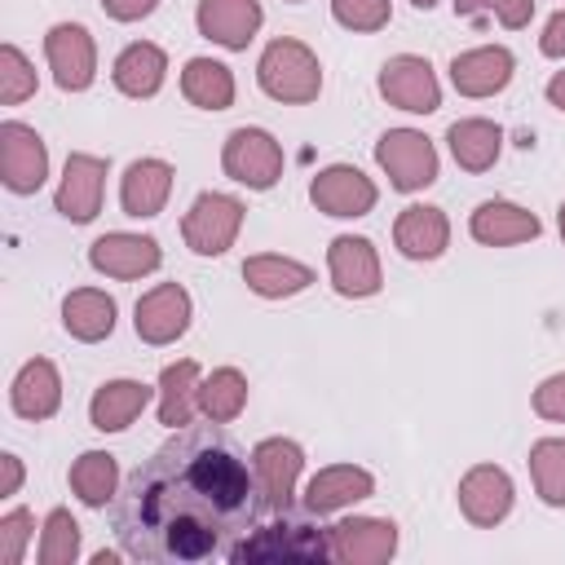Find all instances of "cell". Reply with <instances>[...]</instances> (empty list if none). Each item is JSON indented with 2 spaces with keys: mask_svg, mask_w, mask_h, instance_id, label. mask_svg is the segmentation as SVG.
I'll list each match as a JSON object with an SVG mask.
<instances>
[{
  "mask_svg": "<svg viewBox=\"0 0 565 565\" xmlns=\"http://www.w3.org/2000/svg\"><path fill=\"white\" fill-rule=\"evenodd\" d=\"M256 84L265 97H274L282 106H309L322 93V66L309 44L278 35L265 44V53L256 62Z\"/></svg>",
  "mask_w": 565,
  "mask_h": 565,
  "instance_id": "3",
  "label": "cell"
},
{
  "mask_svg": "<svg viewBox=\"0 0 565 565\" xmlns=\"http://www.w3.org/2000/svg\"><path fill=\"white\" fill-rule=\"evenodd\" d=\"M62 327L79 344H97L115 331V300L97 287H75L62 300Z\"/></svg>",
  "mask_w": 565,
  "mask_h": 565,
  "instance_id": "28",
  "label": "cell"
},
{
  "mask_svg": "<svg viewBox=\"0 0 565 565\" xmlns=\"http://www.w3.org/2000/svg\"><path fill=\"white\" fill-rule=\"evenodd\" d=\"M243 406H247V375L238 366H216L212 375L199 380V415H207L212 424L238 419Z\"/></svg>",
  "mask_w": 565,
  "mask_h": 565,
  "instance_id": "32",
  "label": "cell"
},
{
  "mask_svg": "<svg viewBox=\"0 0 565 565\" xmlns=\"http://www.w3.org/2000/svg\"><path fill=\"white\" fill-rule=\"evenodd\" d=\"M194 22H199L203 40L238 53L256 40V31L265 22V9H260V0H199Z\"/></svg>",
  "mask_w": 565,
  "mask_h": 565,
  "instance_id": "18",
  "label": "cell"
},
{
  "mask_svg": "<svg viewBox=\"0 0 565 565\" xmlns=\"http://www.w3.org/2000/svg\"><path fill=\"white\" fill-rule=\"evenodd\" d=\"M49 177V146L44 137L22 124V119H4L0 124V181L9 194H35Z\"/></svg>",
  "mask_w": 565,
  "mask_h": 565,
  "instance_id": "8",
  "label": "cell"
},
{
  "mask_svg": "<svg viewBox=\"0 0 565 565\" xmlns=\"http://www.w3.org/2000/svg\"><path fill=\"white\" fill-rule=\"evenodd\" d=\"M115 561H119L115 552H97V556H93V565H115Z\"/></svg>",
  "mask_w": 565,
  "mask_h": 565,
  "instance_id": "45",
  "label": "cell"
},
{
  "mask_svg": "<svg viewBox=\"0 0 565 565\" xmlns=\"http://www.w3.org/2000/svg\"><path fill=\"white\" fill-rule=\"evenodd\" d=\"M35 93V66L18 44H0V106H18Z\"/></svg>",
  "mask_w": 565,
  "mask_h": 565,
  "instance_id": "36",
  "label": "cell"
},
{
  "mask_svg": "<svg viewBox=\"0 0 565 565\" xmlns=\"http://www.w3.org/2000/svg\"><path fill=\"white\" fill-rule=\"evenodd\" d=\"M331 18L344 31H380V26H388L393 4L388 0H331Z\"/></svg>",
  "mask_w": 565,
  "mask_h": 565,
  "instance_id": "38",
  "label": "cell"
},
{
  "mask_svg": "<svg viewBox=\"0 0 565 565\" xmlns=\"http://www.w3.org/2000/svg\"><path fill=\"white\" fill-rule=\"evenodd\" d=\"M181 97L199 110H230L234 106V75L216 57H190L181 66Z\"/></svg>",
  "mask_w": 565,
  "mask_h": 565,
  "instance_id": "31",
  "label": "cell"
},
{
  "mask_svg": "<svg viewBox=\"0 0 565 565\" xmlns=\"http://www.w3.org/2000/svg\"><path fill=\"white\" fill-rule=\"evenodd\" d=\"M512 71H516V57L503 44H481V49H468V53L450 57V84L463 97H494V93H503L512 84Z\"/></svg>",
  "mask_w": 565,
  "mask_h": 565,
  "instance_id": "19",
  "label": "cell"
},
{
  "mask_svg": "<svg viewBox=\"0 0 565 565\" xmlns=\"http://www.w3.org/2000/svg\"><path fill=\"white\" fill-rule=\"evenodd\" d=\"M459 18H494L508 31H521L534 18V0H455Z\"/></svg>",
  "mask_w": 565,
  "mask_h": 565,
  "instance_id": "37",
  "label": "cell"
},
{
  "mask_svg": "<svg viewBox=\"0 0 565 565\" xmlns=\"http://www.w3.org/2000/svg\"><path fill=\"white\" fill-rule=\"evenodd\" d=\"M375 163L384 168L388 185L402 194L428 190L437 181V146L419 128H388L375 141Z\"/></svg>",
  "mask_w": 565,
  "mask_h": 565,
  "instance_id": "5",
  "label": "cell"
},
{
  "mask_svg": "<svg viewBox=\"0 0 565 565\" xmlns=\"http://www.w3.org/2000/svg\"><path fill=\"white\" fill-rule=\"evenodd\" d=\"M397 552V525L388 516H344L331 525V556L340 565H384Z\"/></svg>",
  "mask_w": 565,
  "mask_h": 565,
  "instance_id": "16",
  "label": "cell"
},
{
  "mask_svg": "<svg viewBox=\"0 0 565 565\" xmlns=\"http://www.w3.org/2000/svg\"><path fill=\"white\" fill-rule=\"evenodd\" d=\"M534 415L552 419V424H565V371L547 375L539 388H534Z\"/></svg>",
  "mask_w": 565,
  "mask_h": 565,
  "instance_id": "40",
  "label": "cell"
},
{
  "mask_svg": "<svg viewBox=\"0 0 565 565\" xmlns=\"http://www.w3.org/2000/svg\"><path fill=\"white\" fill-rule=\"evenodd\" d=\"M35 556H40V565H71V561L79 556V521H75L66 508H53V512L44 516Z\"/></svg>",
  "mask_w": 565,
  "mask_h": 565,
  "instance_id": "35",
  "label": "cell"
},
{
  "mask_svg": "<svg viewBox=\"0 0 565 565\" xmlns=\"http://www.w3.org/2000/svg\"><path fill=\"white\" fill-rule=\"evenodd\" d=\"M44 57L53 71V84L62 93H84L97 79V44L88 35V26L79 22H57L44 35Z\"/></svg>",
  "mask_w": 565,
  "mask_h": 565,
  "instance_id": "9",
  "label": "cell"
},
{
  "mask_svg": "<svg viewBox=\"0 0 565 565\" xmlns=\"http://www.w3.org/2000/svg\"><path fill=\"white\" fill-rule=\"evenodd\" d=\"M243 230V199L225 190H203L181 216V238L194 256H225Z\"/></svg>",
  "mask_w": 565,
  "mask_h": 565,
  "instance_id": "4",
  "label": "cell"
},
{
  "mask_svg": "<svg viewBox=\"0 0 565 565\" xmlns=\"http://www.w3.org/2000/svg\"><path fill=\"white\" fill-rule=\"evenodd\" d=\"M530 477L547 508H565V437H543L530 446Z\"/></svg>",
  "mask_w": 565,
  "mask_h": 565,
  "instance_id": "34",
  "label": "cell"
},
{
  "mask_svg": "<svg viewBox=\"0 0 565 565\" xmlns=\"http://www.w3.org/2000/svg\"><path fill=\"white\" fill-rule=\"evenodd\" d=\"M411 4H415V9H424V13H428V9H433V4H437V0H411Z\"/></svg>",
  "mask_w": 565,
  "mask_h": 565,
  "instance_id": "47",
  "label": "cell"
},
{
  "mask_svg": "<svg viewBox=\"0 0 565 565\" xmlns=\"http://www.w3.org/2000/svg\"><path fill=\"white\" fill-rule=\"evenodd\" d=\"M287 4H300V0H287Z\"/></svg>",
  "mask_w": 565,
  "mask_h": 565,
  "instance_id": "48",
  "label": "cell"
},
{
  "mask_svg": "<svg viewBox=\"0 0 565 565\" xmlns=\"http://www.w3.org/2000/svg\"><path fill=\"white\" fill-rule=\"evenodd\" d=\"M380 97L406 115H433L441 106V84L428 57L419 53H397L380 66Z\"/></svg>",
  "mask_w": 565,
  "mask_h": 565,
  "instance_id": "7",
  "label": "cell"
},
{
  "mask_svg": "<svg viewBox=\"0 0 565 565\" xmlns=\"http://www.w3.org/2000/svg\"><path fill=\"white\" fill-rule=\"evenodd\" d=\"M512 499H516L512 477H508L499 463H477V468H468V472L459 477V512H463L472 525H481V530L508 521Z\"/></svg>",
  "mask_w": 565,
  "mask_h": 565,
  "instance_id": "17",
  "label": "cell"
},
{
  "mask_svg": "<svg viewBox=\"0 0 565 565\" xmlns=\"http://www.w3.org/2000/svg\"><path fill=\"white\" fill-rule=\"evenodd\" d=\"M190 318H194V300H190V291H185L181 282H159V287H150V291L137 300V309H132L137 335H141L146 344H154V349L181 340V335L190 331Z\"/></svg>",
  "mask_w": 565,
  "mask_h": 565,
  "instance_id": "13",
  "label": "cell"
},
{
  "mask_svg": "<svg viewBox=\"0 0 565 565\" xmlns=\"http://www.w3.org/2000/svg\"><path fill=\"white\" fill-rule=\"evenodd\" d=\"M265 512L252 459L221 424L177 428L141 459L115 499V539L124 556L154 565H199L225 556Z\"/></svg>",
  "mask_w": 565,
  "mask_h": 565,
  "instance_id": "1",
  "label": "cell"
},
{
  "mask_svg": "<svg viewBox=\"0 0 565 565\" xmlns=\"http://www.w3.org/2000/svg\"><path fill=\"white\" fill-rule=\"evenodd\" d=\"M327 274H331V287L349 300H366L384 287V274H380V252L371 238L362 234H340L331 238L327 247Z\"/></svg>",
  "mask_w": 565,
  "mask_h": 565,
  "instance_id": "12",
  "label": "cell"
},
{
  "mask_svg": "<svg viewBox=\"0 0 565 565\" xmlns=\"http://www.w3.org/2000/svg\"><path fill=\"white\" fill-rule=\"evenodd\" d=\"M539 53L543 57H565V9H556L539 35Z\"/></svg>",
  "mask_w": 565,
  "mask_h": 565,
  "instance_id": "42",
  "label": "cell"
},
{
  "mask_svg": "<svg viewBox=\"0 0 565 565\" xmlns=\"http://www.w3.org/2000/svg\"><path fill=\"white\" fill-rule=\"evenodd\" d=\"M31 525H35V516L26 508H13L0 516V561L4 565H22L26 543H31Z\"/></svg>",
  "mask_w": 565,
  "mask_h": 565,
  "instance_id": "39",
  "label": "cell"
},
{
  "mask_svg": "<svg viewBox=\"0 0 565 565\" xmlns=\"http://www.w3.org/2000/svg\"><path fill=\"white\" fill-rule=\"evenodd\" d=\"M102 194H106V159L88 154V150H71L62 181H57V194H53V207L71 225H88L102 212Z\"/></svg>",
  "mask_w": 565,
  "mask_h": 565,
  "instance_id": "11",
  "label": "cell"
},
{
  "mask_svg": "<svg viewBox=\"0 0 565 565\" xmlns=\"http://www.w3.org/2000/svg\"><path fill=\"white\" fill-rule=\"evenodd\" d=\"M234 565H322V561H335L331 556V525L313 521L309 516H296L291 508L287 512H274L269 525H256L234 552H230Z\"/></svg>",
  "mask_w": 565,
  "mask_h": 565,
  "instance_id": "2",
  "label": "cell"
},
{
  "mask_svg": "<svg viewBox=\"0 0 565 565\" xmlns=\"http://www.w3.org/2000/svg\"><path fill=\"white\" fill-rule=\"evenodd\" d=\"M393 243L406 260H437L450 247V221L433 203H411L393 221Z\"/></svg>",
  "mask_w": 565,
  "mask_h": 565,
  "instance_id": "23",
  "label": "cell"
},
{
  "mask_svg": "<svg viewBox=\"0 0 565 565\" xmlns=\"http://www.w3.org/2000/svg\"><path fill=\"white\" fill-rule=\"evenodd\" d=\"M446 141H450V154L463 172H486V168H494V159L503 150V128L494 119L472 115V119H455L446 128Z\"/></svg>",
  "mask_w": 565,
  "mask_h": 565,
  "instance_id": "29",
  "label": "cell"
},
{
  "mask_svg": "<svg viewBox=\"0 0 565 565\" xmlns=\"http://www.w3.org/2000/svg\"><path fill=\"white\" fill-rule=\"evenodd\" d=\"M163 75H168V53H163L159 44H150V40L128 44V49L115 57V66H110L115 88H119L124 97H137V102L154 97V93L163 88Z\"/></svg>",
  "mask_w": 565,
  "mask_h": 565,
  "instance_id": "26",
  "label": "cell"
},
{
  "mask_svg": "<svg viewBox=\"0 0 565 565\" xmlns=\"http://www.w3.org/2000/svg\"><path fill=\"white\" fill-rule=\"evenodd\" d=\"M88 265H93L97 274H106V278H124V282H132V278L154 274V269L163 265V252H159V238H150V234L110 230V234L93 238V247H88Z\"/></svg>",
  "mask_w": 565,
  "mask_h": 565,
  "instance_id": "15",
  "label": "cell"
},
{
  "mask_svg": "<svg viewBox=\"0 0 565 565\" xmlns=\"http://www.w3.org/2000/svg\"><path fill=\"white\" fill-rule=\"evenodd\" d=\"M172 177L177 172H172L168 159H154V154L132 159L124 168V177H119V207H124V216H137V221L159 216L168 194H172Z\"/></svg>",
  "mask_w": 565,
  "mask_h": 565,
  "instance_id": "21",
  "label": "cell"
},
{
  "mask_svg": "<svg viewBox=\"0 0 565 565\" xmlns=\"http://www.w3.org/2000/svg\"><path fill=\"white\" fill-rule=\"evenodd\" d=\"M9 406L22 419H49V415H57V406H62V375H57V366L49 358L22 362V371L9 384Z\"/></svg>",
  "mask_w": 565,
  "mask_h": 565,
  "instance_id": "24",
  "label": "cell"
},
{
  "mask_svg": "<svg viewBox=\"0 0 565 565\" xmlns=\"http://www.w3.org/2000/svg\"><path fill=\"white\" fill-rule=\"evenodd\" d=\"M547 102H552L556 110H565V71H556V75L547 79Z\"/></svg>",
  "mask_w": 565,
  "mask_h": 565,
  "instance_id": "44",
  "label": "cell"
},
{
  "mask_svg": "<svg viewBox=\"0 0 565 565\" xmlns=\"http://www.w3.org/2000/svg\"><path fill=\"white\" fill-rule=\"evenodd\" d=\"M0 463H4V481H0V499H9V494H18V486H22V459L18 455H0Z\"/></svg>",
  "mask_w": 565,
  "mask_h": 565,
  "instance_id": "43",
  "label": "cell"
},
{
  "mask_svg": "<svg viewBox=\"0 0 565 565\" xmlns=\"http://www.w3.org/2000/svg\"><path fill=\"white\" fill-rule=\"evenodd\" d=\"M309 199H313L318 212L340 216V221H353V216H366V212L375 207L380 190H375V181H371L362 168H353V163H331V168H322V172L309 181Z\"/></svg>",
  "mask_w": 565,
  "mask_h": 565,
  "instance_id": "14",
  "label": "cell"
},
{
  "mask_svg": "<svg viewBox=\"0 0 565 565\" xmlns=\"http://www.w3.org/2000/svg\"><path fill=\"white\" fill-rule=\"evenodd\" d=\"M199 362L194 358H181V362H168L163 375H159V424L168 428H185L194 415H199Z\"/></svg>",
  "mask_w": 565,
  "mask_h": 565,
  "instance_id": "30",
  "label": "cell"
},
{
  "mask_svg": "<svg viewBox=\"0 0 565 565\" xmlns=\"http://www.w3.org/2000/svg\"><path fill=\"white\" fill-rule=\"evenodd\" d=\"M252 472H256L265 512H287V508H291V494H296V481H300V472H305V450H300V441H291V437H265V441H256V450H252Z\"/></svg>",
  "mask_w": 565,
  "mask_h": 565,
  "instance_id": "10",
  "label": "cell"
},
{
  "mask_svg": "<svg viewBox=\"0 0 565 565\" xmlns=\"http://www.w3.org/2000/svg\"><path fill=\"white\" fill-rule=\"evenodd\" d=\"M154 393H159V388H150V384H141V380H106V384L93 393V402H88V419H93L97 433H124V428L150 406Z\"/></svg>",
  "mask_w": 565,
  "mask_h": 565,
  "instance_id": "25",
  "label": "cell"
},
{
  "mask_svg": "<svg viewBox=\"0 0 565 565\" xmlns=\"http://www.w3.org/2000/svg\"><path fill=\"white\" fill-rule=\"evenodd\" d=\"M375 494V477L358 463H331V468H318L305 486V512L313 516H331V512H344L362 499Z\"/></svg>",
  "mask_w": 565,
  "mask_h": 565,
  "instance_id": "20",
  "label": "cell"
},
{
  "mask_svg": "<svg viewBox=\"0 0 565 565\" xmlns=\"http://www.w3.org/2000/svg\"><path fill=\"white\" fill-rule=\"evenodd\" d=\"M468 234L486 247H512V243H530L543 234L539 216L512 199H486L477 203V212L468 216Z\"/></svg>",
  "mask_w": 565,
  "mask_h": 565,
  "instance_id": "22",
  "label": "cell"
},
{
  "mask_svg": "<svg viewBox=\"0 0 565 565\" xmlns=\"http://www.w3.org/2000/svg\"><path fill=\"white\" fill-rule=\"evenodd\" d=\"M102 9L115 22H141V18H150L159 9V0H102Z\"/></svg>",
  "mask_w": 565,
  "mask_h": 565,
  "instance_id": "41",
  "label": "cell"
},
{
  "mask_svg": "<svg viewBox=\"0 0 565 565\" xmlns=\"http://www.w3.org/2000/svg\"><path fill=\"white\" fill-rule=\"evenodd\" d=\"M556 230H561V243H565V203H561V212H556Z\"/></svg>",
  "mask_w": 565,
  "mask_h": 565,
  "instance_id": "46",
  "label": "cell"
},
{
  "mask_svg": "<svg viewBox=\"0 0 565 565\" xmlns=\"http://www.w3.org/2000/svg\"><path fill=\"white\" fill-rule=\"evenodd\" d=\"M119 486V463L110 450H84L75 463H71V490L79 503L88 508H106V499L115 494Z\"/></svg>",
  "mask_w": 565,
  "mask_h": 565,
  "instance_id": "33",
  "label": "cell"
},
{
  "mask_svg": "<svg viewBox=\"0 0 565 565\" xmlns=\"http://www.w3.org/2000/svg\"><path fill=\"white\" fill-rule=\"evenodd\" d=\"M243 282L256 296H265V300H287V296H300L313 282V269L300 265V260H291V256L265 252V256H247L243 260Z\"/></svg>",
  "mask_w": 565,
  "mask_h": 565,
  "instance_id": "27",
  "label": "cell"
},
{
  "mask_svg": "<svg viewBox=\"0 0 565 565\" xmlns=\"http://www.w3.org/2000/svg\"><path fill=\"white\" fill-rule=\"evenodd\" d=\"M221 168L230 181L247 185V190H274L282 177V146L274 141V132L265 128H234L221 146Z\"/></svg>",
  "mask_w": 565,
  "mask_h": 565,
  "instance_id": "6",
  "label": "cell"
}]
</instances>
